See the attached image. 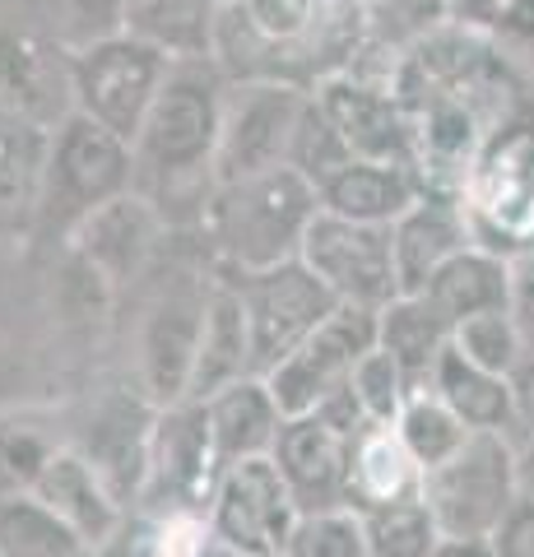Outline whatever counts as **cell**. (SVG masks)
Returning <instances> with one entry per match:
<instances>
[{"label":"cell","mask_w":534,"mask_h":557,"mask_svg":"<svg viewBox=\"0 0 534 557\" xmlns=\"http://www.w3.org/2000/svg\"><path fill=\"white\" fill-rule=\"evenodd\" d=\"M460 209L474 247L507 260L534 251V112L488 139L474 172L464 177Z\"/></svg>","instance_id":"cell-8"},{"label":"cell","mask_w":534,"mask_h":557,"mask_svg":"<svg viewBox=\"0 0 534 557\" xmlns=\"http://www.w3.org/2000/svg\"><path fill=\"white\" fill-rule=\"evenodd\" d=\"M200 405L210 413V432H214L223 465L270 456L274 450V437H280V428H284V409L265 376H243V381H233V386H223L219 395L200 399Z\"/></svg>","instance_id":"cell-25"},{"label":"cell","mask_w":534,"mask_h":557,"mask_svg":"<svg viewBox=\"0 0 534 557\" xmlns=\"http://www.w3.org/2000/svg\"><path fill=\"white\" fill-rule=\"evenodd\" d=\"M470 223H464V209L456 196H427L405 209L400 219L390 223V251H395V278H400V293H423L427 278H433L446 260L460 256L470 247Z\"/></svg>","instance_id":"cell-21"},{"label":"cell","mask_w":534,"mask_h":557,"mask_svg":"<svg viewBox=\"0 0 534 557\" xmlns=\"http://www.w3.org/2000/svg\"><path fill=\"white\" fill-rule=\"evenodd\" d=\"M413 139V168L427 190L456 196L497 131L534 112V75L516 65L484 24L451 20L413 42L386 70Z\"/></svg>","instance_id":"cell-1"},{"label":"cell","mask_w":534,"mask_h":557,"mask_svg":"<svg viewBox=\"0 0 534 557\" xmlns=\"http://www.w3.org/2000/svg\"><path fill=\"white\" fill-rule=\"evenodd\" d=\"M228 75L219 61H172L159 98L149 102L140 131L131 139L135 190L172 223L177 233H196L204 205L214 196V153Z\"/></svg>","instance_id":"cell-3"},{"label":"cell","mask_w":534,"mask_h":557,"mask_svg":"<svg viewBox=\"0 0 534 557\" xmlns=\"http://www.w3.org/2000/svg\"><path fill=\"white\" fill-rule=\"evenodd\" d=\"M419 493L442 539H493L525 493L521 456L507 432H470L456 456L427 469Z\"/></svg>","instance_id":"cell-7"},{"label":"cell","mask_w":534,"mask_h":557,"mask_svg":"<svg viewBox=\"0 0 534 557\" xmlns=\"http://www.w3.org/2000/svg\"><path fill=\"white\" fill-rule=\"evenodd\" d=\"M243 376H256L251 368V325H247V307L243 293L228 274L214 265V293L204 307V330H200V354H196V372H191V391L186 399H210L223 386Z\"/></svg>","instance_id":"cell-23"},{"label":"cell","mask_w":534,"mask_h":557,"mask_svg":"<svg viewBox=\"0 0 534 557\" xmlns=\"http://www.w3.org/2000/svg\"><path fill=\"white\" fill-rule=\"evenodd\" d=\"M172 57L149 47L135 33H122L112 42H98L75 57V112L94 116L98 126L135 139L149 102L159 98Z\"/></svg>","instance_id":"cell-14"},{"label":"cell","mask_w":534,"mask_h":557,"mask_svg":"<svg viewBox=\"0 0 534 557\" xmlns=\"http://www.w3.org/2000/svg\"><path fill=\"white\" fill-rule=\"evenodd\" d=\"M284 557H368L363 516L358 511H316L302 516Z\"/></svg>","instance_id":"cell-39"},{"label":"cell","mask_w":534,"mask_h":557,"mask_svg":"<svg viewBox=\"0 0 534 557\" xmlns=\"http://www.w3.org/2000/svg\"><path fill=\"white\" fill-rule=\"evenodd\" d=\"M65 437L61 405H5L0 409V497H24L38 487Z\"/></svg>","instance_id":"cell-28"},{"label":"cell","mask_w":534,"mask_h":557,"mask_svg":"<svg viewBox=\"0 0 534 557\" xmlns=\"http://www.w3.org/2000/svg\"><path fill=\"white\" fill-rule=\"evenodd\" d=\"M363 5H376V0H363Z\"/></svg>","instance_id":"cell-47"},{"label":"cell","mask_w":534,"mask_h":557,"mask_svg":"<svg viewBox=\"0 0 534 557\" xmlns=\"http://www.w3.org/2000/svg\"><path fill=\"white\" fill-rule=\"evenodd\" d=\"M451 344L470 362H479V368H488L497 376H511L516 368H521V354H525V335H521V325H516V317L507 307L460 321L451 330Z\"/></svg>","instance_id":"cell-36"},{"label":"cell","mask_w":534,"mask_h":557,"mask_svg":"<svg viewBox=\"0 0 534 557\" xmlns=\"http://www.w3.org/2000/svg\"><path fill=\"white\" fill-rule=\"evenodd\" d=\"M33 497H42L47 507L79 534V544L89 548V557L108 548L131 520V507L112 493V483L102 479L75 446H61L57 456H51L38 487H33Z\"/></svg>","instance_id":"cell-20"},{"label":"cell","mask_w":534,"mask_h":557,"mask_svg":"<svg viewBox=\"0 0 534 557\" xmlns=\"http://www.w3.org/2000/svg\"><path fill=\"white\" fill-rule=\"evenodd\" d=\"M0 557H89L79 534L42 497H0Z\"/></svg>","instance_id":"cell-32"},{"label":"cell","mask_w":534,"mask_h":557,"mask_svg":"<svg viewBox=\"0 0 534 557\" xmlns=\"http://www.w3.org/2000/svg\"><path fill=\"white\" fill-rule=\"evenodd\" d=\"M223 0H126V33L172 61H210Z\"/></svg>","instance_id":"cell-29"},{"label":"cell","mask_w":534,"mask_h":557,"mask_svg":"<svg viewBox=\"0 0 534 557\" xmlns=\"http://www.w3.org/2000/svg\"><path fill=\"white\" fill-rule=\"evenodd\" d=\"M316 108L331 116V126L349 145L353 159H376V163H409L413 168V139H409V116L400 94L390 89L386 75L363 65H349L339 75L321 79ZM419 172V168H413Z\"/></svg>","instance_id":"cell-18"},{"label":"cell","mask_w":534,"mask_h":557,"mask_svg":"<svg viewBox=\"0 0 534 557\" xmlns=\"http://www.w3.org/2000/svg\"><path fill=\"white\" fill-rule=\"evenodd\" d=\"M214 260L196 233H177L140 284L116 302L112 362L145 391L153 409L182 405L191 391Z\"/></svg>","instance_id":"cell-2"},{"label":"cell","mask_w":534,"mask_h":557,"mask_svg":"<svg viewBox=\"0 0 534 557\" xmlns=\"http://www.w3.org/2000/svg\"><path fill=\"white\" fill-rule=\"evenodd\" d=\"M363 0H223L214 61L228 79L316 89L363 57Z\"/></svg>","instance_id":"cell-4"},{"label":"cell","mask_w":534,"mask_h":557,"mask_svg":"<svg viewBox=\"0 0 534 557\" xmlns=\"http://www.w3.org/2000/svg\"><path fill=\"white\" fill-rule=\"evenodd\" d=\"M446 344H451V325H446L433 311V302L419 298V293H400L395 302L376 311V348H386V354L400 362V372L409 376L413 391L427 386V376H433L437 358L446 354Z\"/></svg>","instance_id":"cell-30"},{"label":"cell","mask_w":534,"mask_h":557,"mask_svg":"<svg viewBox=\"0 0 534 557\" xmlns=\"http://www.w3.org/2000/svg\"><path fill=\"white\" fill-rule=\"evenodd\" d=\"M433 557H493L488 539H442Z\"/></svg>","instance_id":"cell-44"},{"label":"cell","mask_w":534,"mask_h":557,"mask_svg":"<svg viewBox=\"0 0 534 557\" xmlns=\"http://www.w3.org/2000/svg\"><path fill=\"white\" fill-rule=\"evenodd\" d=\"M484 28L525 75H534V0H502Z\"/></svg>","instance_id":"cell-41"},{"label":"cell","mask_w":534,"mask_h":557,"mask_svg":"<svg viewBox=\"0 0 534 557\" xmlns=\"http://www.w3.org/2000/svg\"><path fill=\"white\" fill-rule=\"evenodd\" d=\"M493 557H534V487L516 497L507 520L493 530Z\"/></svg>","instance_id":"cell-42"},{"label":"cell","mask_w":534,"mask_h":557,"mask_svg":"<svg viewBox=\"0 0 534 557\" xmlns=\"http://www.w3.org/2000/svg\"><path fill=\"white\" fill-rule=\"evenodd\" d=\"M427 386L456 409V418L464 428L511 432V376H497L488 368H479V362L464 358L456 344H446V354L437 358Z\"/></svg>","instance_id":"cell-31"},{"label":"cell","mask_w":534,"mask_h":557,"mask_svg":"<svg viewBox=\"0 0 534 557\" xmlns=\"http://www.w3.org/2000/svg\"><path fill=\"white\" fill-rule=\"evenodd\" d=\"M395 432H400V442L409 446V456L419 460V469L427 474V469L442 465L446 456H456L474 428H464L456 418V409L446 405L433 386H419V391H409L400 418H395Z\"/></svg>","instance_id":"cell-33"},{"label":"cell","mask_w":534,"mask_h":557,"mask_svg":"<svg viewBox=\"0 0 534 557\" xmlns=\"http://www.w3.org/2000/svg\"><path fill=\"white\" fill-rule=\"evenodd\" d=\"M172 237H177V228L153 209V200H145L140 190H126V196L94 209L61 247H71L122 302L159 265V256L172 247Z\"/></svg>","instance_id":"cell-17"},{"label":"cell","mask_w":534,"mask_h":557,"mask_svg":"<svg viewBox=\"0 0 534 557\" xmlns=\"http://www.w3.org/2000/svg\"><path fill=\"white\" fill-rule=\"evenodd\" d=\"M358 516H363L368 557H433L442 544V530H437L433 511H427L423 493L386 502V507H372V511H358Z\"/></svg>","instance_id":"cell-35"},{"label":"cell","mask_w":534,"mask_h":557,"mask_svg":"<svg viewBox=\"0 0 534 557\" xmlns=\"http://www.w3.org/2000/svg\"><path fill=\"white\" fill-rule=\"evenodd\" d=\"M423 469L409 456L395 423H368L353 432L349 446V507L372 511L400 497H419Z\"/></svg>","instance_id":"cell-26"},{"label":"cell","mask_w":534,"mask_h":557,"mask_svg":"<svg viewBox=\"0 0 534 557\" xmlns=\"http://www.w3.org/2000/svg\"><path fill=\"white\" fill-rule=\"evenodd\" d=\"M135 190L131 139L98 126L94 116L71 112L51 131L38 214H33V247H61L84 219L108 200Z\"/></svg>","instance_id":"cell-6"},{"label":"cell","mask_w":534,"mask_h":557,"mask_svg":"<svg viewBox=\"0 0 534 557\" xmlns=\"http://www.w3.org/2000/svg\"><path fill=\"white\" fill-rule=\"evenodd\" d=\"M497 5L502 0H451V10H456V20H470V24H488Z\"/></svg>","instance_id":"cell-45"},{"label":"cell","mask_w":534,"mask_h":557,"mask_svg":"<svg viewBox=\"0 0 534 557\" xmlns=\"http://www.w3.org/2000/svg\"><path fill=\"white\" fill-rule=\"evenodd\" d=\"M321 209L353 223H376V228H390L395 219L413 209L427 186L409 163H376V159H353L344 163L331 182L316 186Z\"/></svg>","instance_id":"cell-22"},{"label":"cell","mask_w":534,"mask_h":557,"mask_svg":"<svg viewBox=\"0 0 534 557\" xmlns=\"http://www.w3.org/2000/svg\"><path fill=\"white\" fill-rule=\"evenodd\" d=\"M349 391L358 399V409L368 413V423H395L413 386H409V376L400 372V362H395L386 348H372V354L353 368Z\"/></svg>","instance_id":"cell-38"},{"label":"cell","mask_w":534,"mask_h":557,"mask_svg":"<svg viewBox=\"0 0 534 557\" xmlns=\"http://www.w3.org/2000/svg\"><path fill=\"white\" fill-rule=\"evenodd\" d=\"M307 98H312V89H298V84L228 79L223 121H219V153H214L219 186L288 168V149L307 112Z\"/></svg>","instance_id":"cell-10"},{"label":"cell","mask_w":534,"mask_h":557,"mask_svg":"<svg viewBox=\"0 0 534 557\" xmlns=\"http://www.w3.org/2000/svg\"><path fill=\"white\" fill-rule=\"evenodd\" d=\"M223 274L243 293L256 376H270L293 348L339 307L335 293L325 288L302 260H284V265H274V270H251V274H243V270H223Z\"/></svg>","instance_id":"cell-13"},{"label":"cell","mask_w":534,"mask_h":557,"mask_svg":"<svg viewBox=\"0 0 534 557\" xmlns=\"http://www.w3.org/2000/svg\"><path fill=\"white\" fill-rule=\"evenodd\" d=\"M511 446L521 456L525 487H534V344H525L521 368L511 372Z\"/></svg>","instance_id":"cell-40"},{"label":"cell","mask_w":534,"mask_h":557,"mask_svg":"<svg viewBox=\"0 0 534 557\" xmlns=\"http://www.w3.org/2000/svg\"><path fill=\"white\" fill-rule=\"evenodd\" d=\"M507 311L521 325L525 344H534V251L525 256H511V298H507Z\"/></svg>","instance_id":"cell-43"},{"label":"cell","mask_w":534,"mask_h":557,"mask_svg":"<svg viewBox=\"0 0 534 557\" xmlns=\"http://www.w3.org/2000/svg\"><path fill=\"white\" fill-rule=\"evenodd\" d=\"M28 10L38 14L47 38L71 57L126 33V0H28Z\"/></svg>","instance_id":"cell-34"},{"label":"cell","mask_w":534,"mask_h":557,"mask_svg":"<svg viewBox=\"0 0 534 557\" xmlns=\"http://www.w3.org/2000/svg\"><path fill=\"white\" fill-rule=\"evenodd\" d=\"M210 557H243V553H228V548H219V544H214V548H210Z\"/></svg>","instance_id":"cell-46"},{"label":"cell","mask_w":534,"mask_h":557,"mask_svg":"<svg viewBox=\"0 0 534 557\" xmlns=\"http://www.w3.org/2000/svg\"><path fill=\"white\" fill-rule=\"evenodd\" d=\"M0 112L42 131L75 112V57L47 38L28 0H0Z\"/></svg>","instance_id":"cell-11"},{"label":"cell","mask_w":534,"mask_h":557,"mask_svg":"<svg viewBox=\"0 0 534 557\" xmlns=\"http://www.w3.org/2000/svg\"><path fill=\"white\" fill-rule=\"evenodd\" d=\"M298 502L280 474L274 456H251L223 465L214 502H210V539L243 557H284L293 530H298Z\"/></svg>","instance_id":"cell-12"},{"label":"cell","mask_w":534,"mask_h":557,"mask_svg":"<svg viewBox=\"0 0 534 557\" xmlns=\"http://www.w3.org/2000/svg\"><path fill=\"white\" fill-rule=\"evenodd\" d=\"M344 163H353L349 145L339 139V131L331 126V116L316 108V98H307V112L298 121V135H293V149H288V168L302 172L312 186L331 182Z\"/></svg>","instance_id":"cell-37"},{"label":"cell","mask_w":534,"mask_h":557,"mask_svg":"<svg viewBox=\"0 0 534 557\" xmlns=\"http://www.w3.org/2000/svg\"><path fill=\"white\" fill-rule=\"evenodd\" d=\"M316 214H321L316 186L293 168H274L261 172V177L214 186L196 237L219 270L251 274L298 260Z\"/></svg>","instance_id":"cell-5"},{"label":"cell","mask_w":534,"mask_h":557,"mask_svg":"<svg viewBox=\"0 0 534 557\" xmlns=\"http://www.w3.org/2000/svg\"><path fill=\"white\" fill-rule=\"evenodd\" d=\"M47 145L51 131L0 112V247H20V242L33 237Z\"/></svg>","instance_id":"cell-24"},{"label":"cell","mask_w":534,"mask_h":557,"mask_svg":"<svg viewBox=\"0 0 534 557\" xmlns=\"http://www.w3.org/2000/svg\"><path fill=\"white\" fill-rule=\"evenodd\" d=\"M223 474V456L210 432V413L200 399L167 405L153 418L149 465L135 497V511L145 516H210L214 487Z\"/></svg>","instance_id":"cell-9"},{"label":"cell","mask_w":534,"mask_h":557,"mask_svg":"<svg viewBox=\"0 0 534 557\" xmlns=\"http://www.w3.org/2000/svg\"><path fill=\"white\" fill-rule=\"evenodd\" d=\"M349 446L353 437L325 423L321 413H293L284 418L274 437V465L288 483L302 516L316 511H353L349 507Z\"/></svg>","instance_id":"cell-19"},{"label":"cell","mask_w":534,"mask_h":557,"mask_svg":"<svg viewBox=\"0 0 534 557\" xmlns=\"http://www.w3.org/2000/svg\"><path fill=\"white\" fill-rule=\"evenodd\" d=\"M298 260L335 293L339 307L382 311L386 302L400 298L390 228H376V223H353L321 209L316 223L307 228Z\"/></svg>","instance_id":"cell-15"},{"label":"cell","mask_w":534,"mask_h":557,"mask_svg":"<svg viewBox=\"0 0 534 557\" xmlns=\"http://www.w3.org/2000/svg\"><path fill=\"white\" fill-rule=\"evenodd\" d=\"M376 348V311L368 307H335L312 335L274 368L265 381L280 399L284 418L321 409L335 391L353 381V368Z\"/></svg>","instance_id":"cell-16"},{"label":"cell","mask_w":534,"mask_h":557,"mask_svg":"<svg viewBox=\"0 0 534 557\" xmlns=\"http://www.w3.org/2000/svg\"><path fill=\"white\" fill-rule=\"evenodd\" d=\"M419 298L433 302L437 317L456 330L460 321L507 307V298H511V260L470 242L460 256H451L433 278H427V288L419 293Z\"/></svg>","instance_id":"cell-27"}]
</instances>
